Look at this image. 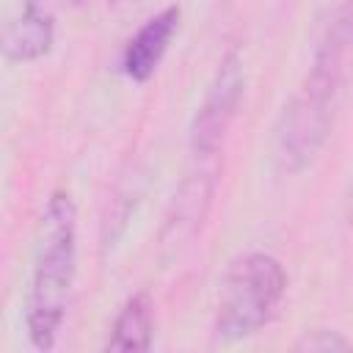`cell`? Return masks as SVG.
<instances>
[{"label":"cell","instance_id":"obj_7","mask_svg":"<svg viewBox=\"0 0 353 353\" xmlns=\"http://www.w3.org/2000/svg\"><path fill=\"white\" fill-rule=\"evenodd\" d=\"M154 334V303L149 292H135L124 301L121 312L113 320L105 350L113 353H141L152 347Z\"/></svg>","mask_w":353,"mask_h":353},{"label":"cell","instance_id":"obj_8","mask_svg":"<svg viewBox=\"0 0 353 353\" xmlns=\"http://www.w3.org/2000/svg\"><path fill=\"white\" fill-rule=\"evenodd\" d=\"M306 347L309 350H345L347 342L336 334H328V331H320L317 339H306Z\"/></svg>","mask_w":353,"mask_h":353},{"label":"cell","instance_id":"obj_4","mask_svg":"<svg viewBox=\"0 0 353 353\" xmlns=\"http://www.w3.org/2000/svg\"><path fill=\"white\" fill-rule=\"evenodd\" d=\"M245 88V72L240 55L232 50L221 58L215 77L193 116L190 124V157L193 160H218L226 130L237 116Z\"/></svg>","mask_w":353,"mask_h":353},{"label":"cell","instance_id":"obj_2","mask_svg":"<svg viewBox=\"0 0 353 353\" xmlns=\"http://www.w3.org/2000/svg\"><path fill=\"white\" fill-rule=\"evenodd\" d=\"M74 270H77V210L66 190H52L39 221L33 270L25 301L28 336L39 350H50L58 342L72 298Z\"/></svg>","mask_w":353,"mask_h":353},{"label":"cell","instance_id":"obj_5","mask_svg":"<svg viewBox=\"0 0 353 353\" xmlns=\"http://www.w3.org/2000/svg\"><path fill=\"white\" fill-rule=\"evenodd\" d=\"M55 22L47 0H0V55L36 61L50 52Z\"/></svg>","mask_w":353,"mask_h":353},{"label":"cell","instance_id":"obj_3","mask_svg":"<svg viewBox=\"0 0 353 353\" xmlns=\"http://www.w3.org/2000/svg\"><path fill=\"white\" fill-rule=\"evenodd\" d=\"M287 292L284 265L265 251H248L237 256L221 284L212 331L221 342H237L265 328Z\"/></svg>","mask_w":353,"mask_h":353},{"label":"cell","instance_id":"obj_9","mask_svg":"<svg viewBox=\"0 0 353 353\" xmlns=\"http://www.w3.org/2000/svg\"><path fill=\"white\" fill-rule=\"evenodd\" d=\"M63 3H69V6H88L91 0H63Z\"/></svg>","mask_w":353,"mask_h":353},{"label":"cell","instance_id":"obj_10","mask_svg":"<svg viewBox=\"0 0 353 353\" xmlns=\"http://www.w3.org/2000/svg\"><path fill=\"white\" fill-rule=\"evenodd\" d=\"M113 3H119V6H127V3H135V0H113Z\"/></svg>","mask_w":353,"mask_h":353},{"label":"cell","instance_id":"obj_1","mask_svg":"<svg viewBox=\"0 0 353 353\" xmlns=\"http://www.w3.org/2000/svg\"><path fill=\"white\" fill-rule=\"evenodd\" d=\"M347 44H350V11L347 3H342L325 25V33L314 50V61L301 91L281 113L276 130V160L284 171L306 168L323 149L342 91Z\"/></svg>","mask_w":353,"mask_h":353},{"label":"cell","instance_id":"obj_6","mask_svg":"<svg viewBox=\"0 0 353 353\" xmlns=\"http://www.w3.org/2000/svg\"><path fill=\"white\" fill-rule=\"evenodd\" d=\"M179 30V6H165L154 17H149L124 44L121 50V72L132 83H146L160 66L171 39Z\"/></svg>","mask_w":353,"mask_h":353}]
</instances>
